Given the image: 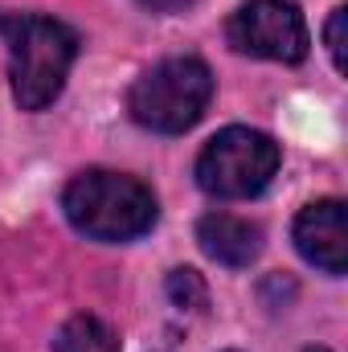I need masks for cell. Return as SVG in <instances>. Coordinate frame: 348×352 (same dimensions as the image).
Returning <instances> with one entry per match:
<instances>
[{
  "label": "cell",
  "mask_w": 348,
  "mask_h": 352,
  "mask_svg": "<svg viewBox=\"0 0 348 352\" xmlns=\"http://www.w3.org/2000/svg\"><path fill=\"white\" fill-rule=\"evenodd\" d=\"M0 33L8 41V78L21 111H45L66 90L70 66L78 62V33L41 12L0 16Z\"/></svg>",
  "instance_id": "1"
},
{
  "label": "cell",
  "mask_w": 348,
  "mask_h": 352,
  "mask_svg": "<svg viewBox=\"0 0 348 352\" xmlns=\"http://www.w3.org/2000/svg\"><path fill=\"white\" fill-rule=\"evenodd\" d=\"M62 213L83 238L119 246V242L144 238L156 226L160 205H156V192L140 176L111 173V168H87L66 184Z\"/></svg>",
  "instance_id": "2"
},
{
  "label": "cell",
  "mask_w": 348,
  "mask_h": 352,
  "mask_svg": "<svg viewBox=\"0 0 348 352\" xmlns=\"http://www.w3.org/2000/svg\"><path fill=\"white\" fill-rule=\"evenodd\" d=\"M209 102H213V70L193 54L156 62L127 90V115L156 135H184L188 127L201 123Z\"/></svg>",
  "instance_id": "3"
},
{
  "label": "cell",
  "mask_w": 348,
  "mask_h": 352,
  "mask_svg": "<svg viewBox=\"0 0 348 352\" xmlns=\"http://www.w3.org/2000/svg\"><path fill=\"white\" fill-rule=\"evenodd\" d=\"M283 164L279 144L259 127H221L197 156V184L217 201H250L274 180Z\"/></svg>",
  "instance_id": "4"
},
{
  "label": "cell",
  "mask_w": 348,
  "mask_h": 352,
  "mask_svg": "<svg viewBox=\"0 0 348 352\" xmlns=\"http://www.w3.org/2000/svg\"><path fill=\"white\" fill-rule=\"evenodd\" d=\"M226 37L238 54L283 66H299L312 54L307 21L291 0H242L226 21Z\"/></svg>",
  "instance_id": "5"
},
{
  "label": "cell",
  "mask_w": 348,
  "mask_h": 352,
  "mask_svg": "<svg viewBox=\"0 0 348 352\" xmlns=\"http://www.w3.org/2000/svg\"><path fill=\"white\" fill-rule=\"evenodd\" d=\"M291 242L299 250L303 263H312L324 274H345L348 270V217H345V201L324 197L299 209L295 226H291Z\"/></svg>",
  "instance_id": "6"
},
{
  "label": "cell",
  "mask_w": 348,
  "mask_h": 352,
  "mask_svg": "<svg viewBox=\"0 0 348 352\" xmlns=\"http://www.w3.org/2000/svg\"><path fill=\"white\" fill-rule=\"evenodd\" d=\"M197 242H201V250L213 263L242 270V266H250L262 254V226L250 221V217L217 209V213H205L197 221Z\"/></svg>",
  "instance_id": "7"
},
{
  "label": "cell",
  "mask_w": 348,
  "mask_h": 352,
  "mask_svg": "<svg viewBox=\"0 0 348 352\" xmlns=\"http://www.w3.org/2000/svg\"><path fill=\"white\" fill-rule=\"evenodd\" d=\"M54 352H119V332H115L107 320L83 311V316H70V320L58 328Z\"/></svg>",
  "instance_id": "8"
},
{
  "label": "cell",
  "mask_w": 348,
  "mask_h": 352,
  "mask_svg": "<svg viewBox=\"0 0 348 352\" xmlns=\"http://www.w3.org/2000/svg\"><path fill=\"white\" fill-rule=\"evenodd\" d=\"M168 299H173L176 307H205V283H201V274L188 270V266L173 270L168 274Z\"/></svg>",
  "instance_id": "9"
},
{
  "label": "cell",
  "mask_w": 348,
  "mask_h": 352,
  "mask_svg": "<svg viewBox=\"0 0 348 352\" xmlns=\"http://www.w3.org/2000/svg\"><path fill=\"white\" fill-rule=\"evenodd\" d=\"M345 25H348V8H332V16H328V25H324V45H328V54H332V66L345 74L348 70V54H345Z\"/></svg>",
  "instance_id": "10"
},
{
  "label": "cell",
  "mask_w": 348,
  "mask_h": 352,
  "mask_svg": "<svg viewBox=\"0 0 348 352\" xmlns=\"http://www.w3.org/2000/svg\"><path fill=\"white\" fill-rule=\"evenodd\" d=\"M140 8H148V12H164V16H173V12H188L197 0H135Z\"/></svg>",
  "instance_id": "11"
},
{
  "label": "cell",
  "mask_w": 348,
  "mask_h": 352,
  "mask_svg": "<svg viewBox=\"0 0 348 352\" xmlns=\"http://www.w3.org/2000/svg\"><path fill=\"white\" fill-rule=\"evenodd\" d=\"M307 352H332V349H307Z\"/></svg>",
  "instance_id": "12"
}]
</instances>
